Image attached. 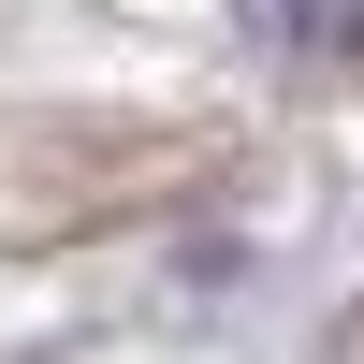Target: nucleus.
Here are the masks:
<instances>
[{"label": "nucleus", "mask_w": 364, "mask_h": 364, "mask_svg": "<svg viewBox=\"0 0 364 364\" xmlns=\"http://www.w3.org/2000/svg\"><path fill=\"white\" fill-rule=\"evenodd\" d=\"M262 29H277L291 58H321V73H364V0H248Z\"/></svg>", "instance_id": "nucleus-1"}]
</instances>
